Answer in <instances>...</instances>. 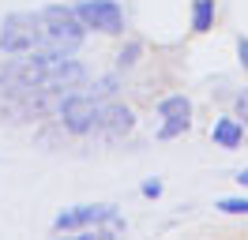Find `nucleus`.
Masks as SVG:
<instances>
[{"instance_id":"obj_1","label":"nucleus","mask_w":248,"mask_h":240,"mask_svg":"<svg viewBox=\"0 0 248 240\" xmlns=\"http://www.w3.org/2000/svg\"><path fill=\"white\" fill-rule=\"evenodd\" d=\"M42 19V38H46V49H57V53H76L83 38H87V27L76 15V8H64V4H49L38 12Z\"/></svg>"},{"instance_id":"obj_2","label":"nucleus","mask_w":248,"mask_h":240,"mask_svg":"<svg viewBox=\"0 0 248 240\" xmlns=\"http://www.w3.org/2000/svg\"><path fill=\"white\" fill-rule=\"evenodd\" d=\"M42 45H46V38H42V19L34 12L4 15V23H0V53L19 57V53H34V49H42Z\"/></svg>"},{"instance_id":"obj_3","label":"nucleus","mask_w":248,"mask_h":240,"mask_svg":"<svg viewBox=\"0 0 248 240\" xmlns=\"http://www.w3.org/2000/svg\"><path fill=\"white\" fill-rule=\"evenodd\" d=\"M94 225L124 229V218L113 203H79V207L61 210V214L53 218V233H83V229H94Z\"/></svg>"},{"instance_id":"obj_4","label":"nucleus","mask_w":248,"mask_h":240,"mask_svg":"<svg viewBox=\"0 0 248 240\" xmlns=\"http://www.w3.org/2000/svg\"><path fill=\"white\" fill-rule=\"evenodd\" d=\"M98 113H102V102H98L94 94H68L61 102V109H57L64 132H72V135L98 132Z\"/></svg>"},{"instance_id":"obj_5","label":"nucleus","mask_w":248,"mask_h":240,"mask_svg":"<svg viewBox=\"0 0 248 240\" xmlns=\"http://www.w3.org/2000/svg\"><path fill=\"white\" fill-rule=\"evenodd\" d=\"M76 15L83 19L87 30H102V34H121L124 30V12L117 0H79Z\"/></svg>"},{"instance_id":"obj_6","label":"nucleus","mask_w":248,"mask_h":240,"mask_svg":"<svg viewBox=\"0 0 248 240\" xmlns=\"http://www.w3.org/2000/svg\"><path fill=\"white\" fill-rule=\"evenodd\" d=\"M136 128V113L124 102H102V113H98V132L106 139H124V135Z\"/></svg>"},{"instance_id":"obj_7","label":"nucleus","mask_w":248,"mask_h":240,"mask_svg":"<svg viewBox=\"0 0 248 240\" xmlns=\"http://www.w3.org/2000/svg\"><path fill=\"white\" fill-rule=\"evenodd\" d=\"M211 139H215V147H222V150H237L245 143V124L237 117H218L215 128H211Z\"/></svg>"},{"instance_id":"obj_8","label":"nucleus","mask_w":248,"mask_h":240,"mask_svg":"<svg viewBox=\"0 0 248 240\" xmlns=\"http://www.w3.org/2000/svg\"><path fill=\"white\" fill-rule=\"evenodd\" d=\"M158 117L162 120H192V102L185 94H170L158 102Z\"/></svg>"},{"instance_id":"obj_9","label":"nucleus","mask_w":248,"mask_h":240,"mask_svg":"<svg viewBox=\"0 0 248 240\" xmlns=\"http://www.w3.org/2000/svg\"><path fill=\"white\" fill-rule=\"evenodd\" d=\"M215 27V0H192V30L207 34Z\"/></svg>"},{"instance_id":"obj_10","label":"nucleus","mask_w":248,"mask_h":240,"mask_svg":"<svg viewBox=\"0 0 248 240\" xmlns=\"http://www.w3.org/2000/svg\"><path fill=\"white\" fill-rule=\"evenodd\" d=\"M215 207L222 214H248V195H226V199H218Z\"/></svg>"},{"instance_id":"obj_11","label":"nucleus","mask_w":248,"mask_h":240,"mask_svg":"<svg viewBox=\"0 0 248 240\" xmlns=\"http://www.w3.org/2000/svg\"><path fill=\"white\" fill-rule=\"evenodd\" d=\"M140 53H143V45H140V42H128V45L121 49V57H117V72H128V68L140 60Z\"/></svg>"},{"instance_id":"obj_12","label":"nucleus","mask_w":248,"mask_h":240,"mask_svg":"<svg viewBox=\"0 0 248 240\" xmlns=\"http://www.w3.org/2000/svg\"><path fill=\"white\" fill-rule=\"evenodd\" d=\"M91 94L98 98V102H109V98L117 94V75H102V79L94 83V90H91Z\"/></svg>"},{"instance_id":"obj_13","label":"nucleus","mask_w":248,"mask_h":240,"mask_svg":"<svg viewBox=\"0 0 248 240\" xmlns=\"http://www.w3.org/2000/svg\"><path fill=\"white\" fill-rule=\"evenodd\" d=\"M188 128H192V120H162L158 139H177V135H185Z\"/></svg>"},{"instance_id":"obj_14","label":"nucleus","mask_w":248,"mask_h":240,"mask_svg":"<svg viewBox=\"0 0 248 240\" xmlns=\"http://www.w3.org/2000/svg\"><path fill=\"white\" fill-rule=\"evenodd\" d=\"M237 120H241V124L248 128V87L237 94Z\"/></svg>"},{"instance_id":"obj_15","label":"nucleus","mask_w":248,"mask_h":240,"mask_svg":"<svg viewBox=\"0 0 248 240\" xmlns=\"http://www.w3.org/2000/svg\"><path fill=\"white\" fill-rule=\"evenodd\" d=\"M140 192H143V199H158V195H162V180H147Z\"/></svg>"},{"instance_id":"obj_16","label":"nucleus","mask_w":248,"mask_h":240,"mask_svg":"<svg viewBox=\"0 0 248 240\" xmlns=\"http://www.w3.org/2000/svg\"><path fill=\"white\" fill-rule=\"evenodd\" d=\"M237 60H241V68L248 72V38H237Z\"/></svg>"},{"instance_id":"obj_17","label":"nucleus","mask_w":248,"mask_h":240,"mask_svg":"<svg viewBox=\"0 0 248 240\" xmlns=\"http://www.w3.org/2000/svg\"><path fill=\"white\" fill-rule=\"evenodd\" d=\"M237 184H241V188H248V169H241V173H237Z\"/></svg>"}]
</instances>
